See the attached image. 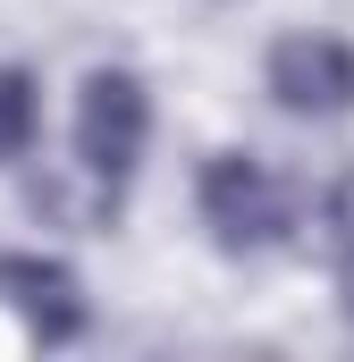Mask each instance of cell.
<instances>
[{
  "instance_id": "2",
  "label": "cell",
  "mask_w": 354,
  "mask_h": 362,
  "mask_svg": "<svg viewBox=\"0 0 354 362\" xmlns=\"http://www.w3.org/2000/svg\"><path fill=\"white\" fill-rule=\"evenodd\" d=\"M144 135H152V93L127 68H93L85 93H76V169L127 185L135 160H144Z\"/></svg>"
},
{
  "instance_id": "1",
  "label": "cell",
  "mask_w": 354,
  "mask_h": 362,
  "mask_svg": "<svg viewBox=\"0 0 354 362\" xmlns=\"http://www.w3.org/2000/svg\"><path fill=\"white\" fill-rule=\"evenodd\" d=\"M194 194H202V228H211L219 253H270V245L295 228L287 185L270 177L262 160H245V152H211Z\"/></svg>"
},
{
  "instance_id": "6",
  "label": "cell",
  "mask_w": 354,
  "mask_h": 362,
  "mask_svg": "<svg viewBox=\"0 0 354 362\" xmlns=\"http://www.w3.org/2000/svg\"><path fill=\"white\" fill-rule=\"evenodd\" d=\"M42 135V93L25 68H0V160H25Z\"/></svg>"
},
{
  "instance_id": "5",
  "label": "cell",
  "mask_w": 354,
  "mask_h": 362,
  "mask_svg": "<svg viewBox=\"0 0 354 362\" xmlns=\"http://www.w3.org/2000/svg\"><path fill=\"white\" fill-rule=\"evenodd\" d=\"M25 202H34V219H51V228H85V236H101L110 219H118V185L110 177H93L85 169V185H68V177H42L25 185Z\"/></svg>"
},
{
  "instance_id": "7",
  "label": "cell",
  "mask_w": 354,
  "mask_h": 362,
  "mask_svg": "<svg viewBox=\"0 0 354 362\" xmlns=\"http://www.w3.org/2000/svg\"><path fill=\"white\" fill-rule=\"evenodd\" d=\"M329 236H338V245L354 253V169H346L338 185H329Z\"/></svg>"
},
{
  "instance_id": "4",
  "label": "cell",
  "mask_w": 354,
  "mask_h": 362,
  "mask_svg": "<svg viewBox=\"0 0 354 362\" xmlns=\"http://www.w3.org/2000/svg\"><path fill=\"white\" fill-rule=\"evenodd\" d=\"M0 303L42 337V346H76L85 337V286L68 262H42V253H0Z\"/></svg>"
},
{
  "instance_id": "3",
  "label": "cell",
  "mask_w": 354,
  "mask_h": 362,
  "mask_svg": "<svg viewBox=\"0 0 354 362\" xmlns=\"http://www.w3.org/2000/svg\"><path fill=\"white\" fill-rule=\"evenodd\" d=\"M270 101L287 118H346L354 110V51L338 34H287L270 42Z\"/></svg>"
},
{
  "instance_id": "8",
  "label": "cell",
  "mask_w": 354,
  "mask_h": 362,
  "mask_svg": "<svg viewBox=\"0 0 354 362\" xmlns=\"http://www.w3.org/2000/svg\"><path fill=\"white\" fill-rule=\"evenodd\" d=\"M338 312L354 320V253H346V270H338Z\"/></svg>"
}]
</instances>
